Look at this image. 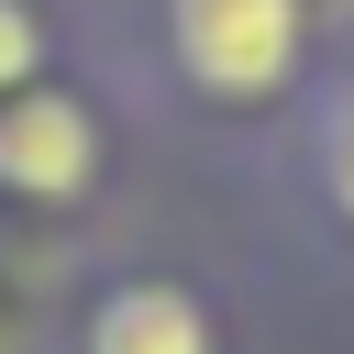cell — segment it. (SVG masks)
<instances>
[{
	"instance_id": "cell-1",
	"label": "cell",
	"mask_w": 354,
	"mask_h": 354,
	"mask_svg": "<svg viewBox=\"0 0 354 354\" xmlns=\"http://www.w3.org/2000/svg\"><path fill=\"white\" fill-rule=\"evenodd\" d=\"M166 33L210 100H266L299 66V0H166Z\"/></svg>"
},
{
	"instance_id": "cell-2",
	"label": "cell",
	"mask_w": 354,
	"mask_h": 354,
	"mask_svg": "<svg viewBox=\"0 0 354 354\" xmlns=\"http://www.w3.org/2000/svg\"><path fill=\"white\" fill-rule=\"evenodd\" d=\"M100 177V122L66 88H11L0 100V188L22 199H77Z\"/></svg>"
},
{
	"instance_id": "cell-5",
	"label": "cell",
	"mask_w": 354,
	"mask_h": 354,
	"mask_svg": "<svg viewBox=\"0 0 354 354\" xmlns=\"http://www.w3.org/2000/svg\"><path fill=\"white\" fill-rule=\"evenodd\" d=\"M321 188H332V210L354 221V88H343L332 122H321Z\"/></svg>"
},
{
	"instance_id": "cell-3",
	"label": "cell",
	"mask_w": 354,
	"mask_h": 354,
	"mask_svg": "<svg viewBox=\"0 0 354 354\" xmlns=\"http://www.w3.org/2000/svg\"><path fill=\"white\" fill-rule=\"evenodd\" d=\"M88 354H210V310L188 288H111L88 310Z\"/></svg>"
},
{
	"instance_id": "cell-4",
	"label": "cell",
	"mask_w": 354,
	"mask_h": 354,
	"mask_svg": "<svg viewBox=\"0 0 354 354\" xmlns=\"http://www.w3.org/2000/svg\"><path fill=\"white\" fill-rule=\"evenodd\" d=\"M33 66H44V22H33L22 0H0V100L33 88Z\"/></svg>"
}]
</instances>
